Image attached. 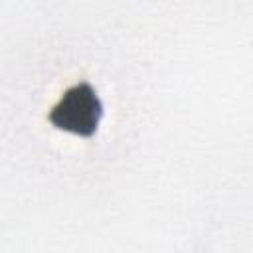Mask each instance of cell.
<instances>
[{
    "instance_id": "1",
    "label": "cell",
    "mask_w": 253,
    "mask_h": 253,
    "mask_svg": "<svg viewBox=\"0 0 253 253\" xmlns=\"http://www.w3.org/2000/svg\"><path fill=\"white\" fill-rule=\"evenodd\" d=\"M103 119V101L89 81H79L67 87L57 103L47 113V121L65 132L91 136Z\"/></svg>"
}]
</instances>
